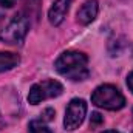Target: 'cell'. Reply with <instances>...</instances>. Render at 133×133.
<instances>
[{"instance_id": "6da1fadb", "label": "cell", "mask_w": 133, "mask_h": 133, "mask_svg": "<svg viewBox=\"0 0 133 133\" xmlns=\"http://www.w3.org/2000/svg\"><path fill=\"white\" fill-rule=\"evenodd\" d=\"M56 71L70 81H84L88 77V57L81 51H65L56 61Z\"/></svg>"}, {"instance_id": "7a4b0ae2", "label": "cell", "mask_w": 133, "mask_h": 133, "mask_svg": "<svg viewBox=\"0 0 133 133\" xmlns=\"http://www.w3.org/2000/svg\"><path fill=\"white\" fill-rule=\"evenodd\" d=\"M91 102L99 108L111 110V111L121 110L125 107V98L122 96L119 88L110 84H104V85H99L98 88H95L91 95Z\"/></svg>"}, {"instance_id": "3957f363", "label": "cell", "mask_w": 133, "mask_h": 133, "mask_svg": "<svg viewBox=\"0 0 133 133\" xmlns=\"http://www.w3.org/2000/svg\"><path fill=\"white\" fill-rule=\"evenodd\" d=\"M30 30V20L25 14H16L11 22L0 31V40L8 45L22 43Z\"/></svg>"}, {"instance_id": "277c9868", "label": "cell", "mask_w": 133, "mask_h": 133, "mask_svg": "<svg viewBox=\"0 0 133 133\" xmlns=\"http://www.w3.org/2000/svg\"><path fill=\"white\" fill-rule=\"evenodd\" d=\"M64 93V85L59 81L54 79H46L42 82L34 84L28 93V102L30 104H40L42 101L51 99V98H57Z\"/></svg>"}, {"instance_id": "5b68a950", "label": "cell", "mask_w": 133, "mask_h": 133, "mask_svg": "<svg viewBox=\"0 0 133 133\" xmlns=\"http://www.w3.org/2000/svg\"><path fill=\"white\" fill-rule=\"evenodd\" d=\"M87 115V102L84 99L74 98L70 101L68 107L65 111V118H64V125L68 132L76 130L85 119Z\"/></svg>"}, {"instance_id": "8992f818", "label": "cell", "mask_w": 133, "mask_h": 133, "mask_svg": "<svg viewBox=\"0 0 133 133\" xmlns=\"http://www.w3.org/2000/svg\"><path fill=\"white\" fill-rule=\"evenodd\" d=\"M73 0H56L50 11H48V19H50V23L54 25V26H59L64 19L66 17V12L70 9V5H71Z\"/></svg>"}, {"instance_id": "52a82bcc", "label": "cell", "mask_w": 133, "mask_h": 133, "mask_svg": "<svg viewBox=\"0 0 133 133\" xmlns=\"http://www.w3.org/2000/svg\"><path fill=\"white\" fill-rule=\"evenodd\" d=\"M99 11V3L98 0H87L77 11V22L82 25H88L91 23Z\"/></svg>"}, {"instance_id": "ba28073f", "label": "cell", "mask_w": 133, "mask_h": 133, "mask_svg": "<svg viewBox=\"0 0 133 133\" xmlns=\"http://www.w3.org/2000/svg\"><path fill=\"white\" fill-rule=\"evenodd\" d=\"M20 57L16 53H8V51H0V73L9 71L14 66L19 65Z\"/></svg>"}, {"instance_id": "9c48e42d", "label": "cell", "mask_w": 133, "mask_h": 133, "mask_svg": "<svg viewBox=\"0 0 133 133\" xmlns=\"http://www.w3.org/2000/svg\"><path fill=\"white\" fill-rule=\"evenodd\" d=\"M28 133H51V130L43 124V121H31Z\"/></svg>"}, {"instance_id": "30bf717a", "label": "cell", "mask_w": 133, "mask_h": 133, "mask_svg": "<svg viewBox=\"0 0 133 133\" xmlns=\"http://www.w3.org/2000/svg\"><path fill=\"white\" fill-rule=\"evenodd\" d=\"M54 119V110L53 108H46L43 113H42V121L43 122H50Z\"/></svg>"}, {"instance_id": "8fae6325", "label": "cell", "mask_w": 133, "mask_h": 133, "mask_svg": "<svg viewBox=\"0 0 133 133\" xmlns=\"http://www.w3.org/2000/svg\"><path fill=\"white\" fill-rule=\"evenodd\" d=\"M102 122H104V118L101 116L99 113H93V115H91V121H90V125H91V127H98Z\"/></svg>"}, {"instance_id": "7c38bea8", "label": "cell", "mask_w": 133, "mask_h": 133, "mask_svg": "<svg viewBox=\"0 0 133 133\" xmlns=\"http://www.w3.org/2000/svg\"><path fill=\"white\" fill-rule=\"evenodd\" d=\"M14 3H16V0H0V6H3V8H11V6H14Z\"/></svg>"}, {"instance_id": "4fadbf2b", "label": "cell", "mask_w": 133, "mask_h": 133, "mask_svg": "<svg viewBox=\"0 0 133 133\" xmlns=\"http://www.w3.org/2000/svg\"><path fill=\"white\" fill-rule=\"evenodd\" d=\"M127 87H129V90L133 93V71L127 76Z\"/></svg>"}, {"instance_id": "5bb4252c", "label": "cell", "mask_w": 133, "mask_h": 133, "mask_svg": "<svg viewBox=\"0 0 133 133\" xmlns=\"http://www.w3.org/2000/svg\"><path fill=\"white\" fill-rule=\"evenodd\" d=\"M102 133H119V132H116V130H105V132H102Z\"/></svg>"}]
</instances>
